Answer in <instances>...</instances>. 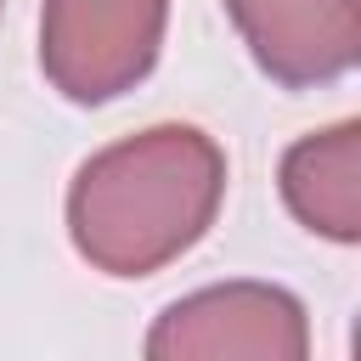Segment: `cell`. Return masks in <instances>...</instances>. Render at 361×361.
I'll return each instance as SVG.
<instances>
[{
	"mask_svg": "<svg viewBox=\"0 0 361 361\" xmlns=\"http://www.w3.org/2000/svg\"><path fill=\"white\" fill-rule=\"evenodd\" d=\"M226 152L192 124H152L90 152L68 186V237L107 276H152L220 214Z\"/></svg>",
	"mask_w": 361,
	"mask_h": 361,
	"instance_id": "obj_1",
	"label": "cell"
},
{
	"mask_svg": "<svg viewBox=\"0 0 361 361\" xmlns=\"http://www.w3.org/2000/svg\"><path fill=\"white\" fill-rule=\"evenodd\" d=\"M164 23L169 0H45L39 68L79 107L113 102L152 73Z\"/></svg>",
	"mask_w": 361,
	"mask_h": 361,
	"instance_id": "obj_2",
	"label": "cell"
},
{
	"mask_svg": "<svg viewBox=\"0 0 361 361\" xmlns=\"http://www.w3.org/2000/svg\"><path fill=\"white\" fill-rule=\"evenodd\" d=\"M147 361H310V322L276 282H214L152 322Z\"/></svg>",
	"mask_w": 361,
	"mask_h": 361,
	"instance_id": "obj_3",
	"label": "cell"
},
{
	"mask_svg": "<svg viewBox=\"0 0 361 361\" xmlns=\"http://www.w3.org/2000/svg\"><path fill=\"white\" fill-rule=\"evenodd\" d=\"M226 11L276 85H327L355 68V0H226Z\"/></svg>",
	"mask_w": 361,
	"mask_h": 361,
	"instance_id": "obj_4",
	"label": "cell"
},
{
	"mask_svg": "<svg viewBox=\"0 0 361 361\" xmlns=\"http://www.w3.org/2000/svg\"><path fill=\"white\" fill-rule=\"evenodd\" d=\"M282 197L299 226L333 243L361 237V124L344 118L282 152Z\"/></svg>",
	"mask_w": 361,
	"mask_h": 361,
	"instance_id": "obj_5",
	"label": "cell"
},
{
	"mask_svg": "<svg viewBox=\"0 0 361 361\" xmlns=\"http://www.w3.org/2000/svg\"><path fill=\"white\" fill-rule=\"evenodd\" d=\"M0 6H6V0H0Z\"/></svg>",
	"mask_w": 361,
	"mask_h": 361,
	"instance_id": "obj_6",
	"label": "cell"
}]
</instances>
